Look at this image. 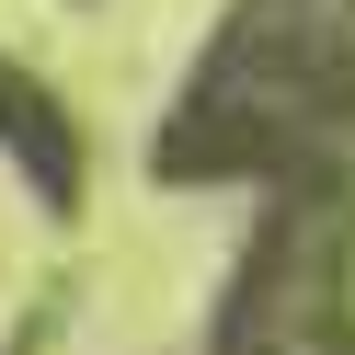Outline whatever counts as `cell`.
<instances>
[{
  "instance_id": "cell-1",
  "label": "cell",
  "mask_w": 355,
  "mask_h": 355,
  "mask_svg": "<svg viewBox=\"0 0 355 355\" xmlns=\"http://www.w3.org/2000/svg\"><path fill=\"white\" fill-rule=\"evenodd\" d=\"M355 161V0H218L184 92L149 126V184L252 195Z\"/></svg>"
},
{
  "instance_id": "cell-2",
  "label": "cell",
  "mask_w": 355,
  "mask_h": 355,
  "mask_svg": "<svg viewBox=\"0 0 355 355\" xmlns=\"http://www.w3.org/2000/svg\"><path fill=\"white\" fill-rule=\"evenodd\" d=\"M195 355H355V161L252 184V230Z\"/></svg>"
},
{
  "instance_id": "cell-3",
  "label": "cell",
  "mask_w": 355,
  "mask_h": 355,
  "mask_svg": "<svg viewBox=\"0 0 355 355\" xmlns=\"http://www.w3.org/2000/svg\"><path fill=\"white\" fill-rule=\"evenodd\" d=\"M0 172L24 184L35 218H80L92 207V126H80V103L58 92L35 58L0 46Z\"/></svg>"
},
{
  "instance_id": "cell-4",
  "label": "cell",
  "mask_w": 355,
  "mask_h": 355,
  "mask_svg": "<svg viewBox=\"0 0 355 355\" xmlns=\"http://www.w3.org/2000/svg\"><path fill=\"white\" fill-rule=\"evenodd\" d=\"M0 355H46V309H35V321H12V332H0Z\"/></svg>"
}]
</instances>
